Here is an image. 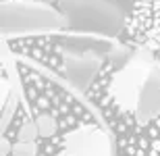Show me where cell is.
<instances>
[{
	"label": "cell",
	"mask_w": 160,
	"mask_h": 156,
	"mask_svg": "<svg viewBox=\"0 0 160 156\" xmlns=\"http://www.w3.org/2000/svg\"><path fill=\"white\" fill-rule=\"evenodd\" d=\"M125 36L137 48L160 50V0H135L125 19Z\"/></svg>",
	"instance_id": "7a4b0ae2"
},
{
	"label": "cell",
	"mask_w": 160,
	"mask_h": 156,
	"mask_svg": "<svg viewBox=\"0 0 160 156\" xmlns=\"http://www.w3.org/2000/svg\"><path fill=\"white\" fill-rule=\"evenodd\" d=\"M117 138V156H160V69L152 50L104 60L85 90Z\"/></svg>",
	"instance_id": "6da1fadb"
}]
</instances>
